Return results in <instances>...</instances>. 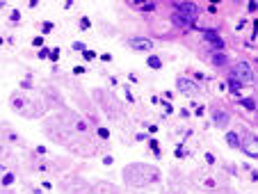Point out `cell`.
Wrapping results in <instances>:
<instances>
[{
  "mask_svg": "<svg viewBox=\"0 0 258 194\" xmlns=\"http://www.w3.org/2000/svg\"><path fill=\"white\" fill-rule=\"evenodd\" d=\"M194 16H187V14H183V11H176L174 14V25L176 27H181V30H192L194 27Z\"/></svg>",
  "mask_w": 258,
  "mask_h": 194,
  "instance_id": "4",
  "label": "cell"
},
{
  "mask_svg": "<svg viewBox=\"0 0 258 194\" xmlns=\"http://www.w3.org/2000/svg\"><path fill=\"white\" fill-rule=\"evenodd\" d=\"M37 153H39V155H46V146H37Z\"/></svg>",
  "mask_w": 258,
  "mask_h": 194,
  "instance_id": "31",
  "label": "cell"
},
{
  "mask_svg": "<svg viewBox=\"0 0 258 194\" xmlns=\"http://www.w3.org/2000/svg\"><path fill=\"white\" fill-rule=\"evenodd\" d=\"M128 48H133L137 53H146L153 48V41L146 39V37H133V39H128Z\"/></svg>",
  "mask_w": 258,
  "mask_h": 194,
  "instance_id": "3",
  "label": "cell"
},
{
  "mask_svg": "<svg viewBox=\"0 0 258 194\" xmlns=\"http://www.w3.org/2000/svg\"><path fill=\"white\" fill-rule=\"evenodd\" d=\"M208 14H217V5H208Z\"/></svg>",
  "mask_w": 258,
  "mask_h": 194,
  "instance_id": "30",
  "label": "cell"
},
{
  "mask_svg": "<svg viewBox=\"0 0 258 194\" xmlns=\"http://www.w3.org/2000/svg\"><path fill=\"white\" fill-rule=\"evenodd\" d=\"M98 137L101 139H110V130L108 128H98Z\"/></svg>",
  "mask_w": 258,
  "mask_h": 194,
  "instance_id": "15",
  "label": "cell"
},
{
  "mask_svg": "<svg viewBox=\"0 0 258 194\" xmlns=\"http://www.w3.org/2000/svg\"><path fill=\"white\" fill-rule=\"evenodd\" d=\"M101 62H112V55H110V53H103V55H101Z\"/></svg>",
  "mask_w": 258,
  "mask_h": 194,
  "instance_id": "25",
  "label": "cell"
},
{
  "mask_svg": "<svg viewBox=\"0 0 258 194\" xmlns=\"http://www.w3.org/2000/svg\"><path fill=\"white\" fill-rule=\"evenodd\" d=\"M92 30V21L87 18V16H82V18H80V32H89Z\"/></svg>",
  "mask_w": 258,
  "mask_h": 194,
  "instance_id": "9",
  "label": "cell"
},
{
  "mask_svg": "<svg viewBox=\"0 0 258 194\" xmlns=\"http://www.w3.org/2000/svg\"><path fill=\"white\" fill-rule=\"evenodd\" d=\"M48 55H50V50H48V48H41V50H39V57H41V60H46Z\"/></svg>",
  "mask_w": 258,
  "mask_h": 194,
  "instance_id": "24",
  "label": "cell"
},
{
  "mask_svg": "<svg viewBox=\"0 0 258 194\" xmlns=\"http://www.w3.org/2000/svg\"><path fill=\"white\" fill-rule=\"evenodd\" d=\"M21 87H23V89H30V87H32V82H30V80H23V82H21Z\"/></svg>",
  "mask_w": 258,
  "mask_h": 194,
  "instance_id": "29",
  "label": "cell"
},
{
  "mask_svg": "<svg viewBox=\"0 0 258 194\" xmlns=\"http://www.w3.org/2000/svg\"><path fill=\"white\" fill-rule=\"evenodd\" d=\"M165 112H167V114L174 112V105H171V103H167V105H165Z\"/></svg>",
  "mask_w": 258,
  "mask_h": 194,
  "instance_id": "28",
  "label": "cell"
},
{
  "mask_svg": "<svg viewBox=\"0 0 258 194\" xmlns=\"http://www.w3.org/2000/svg\"><path fill=\"white\" fill-rule=\"evenodd\" d=\"M233 78L235 80H240V82H253V69H251V64H247V62H240V64H235L233 66Z\"/></svg>",
  "mask_w": 258,
  "mask_h": 194,
  "instance_id": "1",
  "label": "cell"
},
{
  "mask_svg": "<svg viewBox=\"0 0 258 194\" xmlns=\"http://www.w3.org/2000/svg\"><path fill=\"white\" fill-rule=\"evenodd\" d=\"M212 121H215V126H217V128H224V126L228 123V114H226V112H215Z\"/></svg>",
  "mask_w": 258,
  "mask_h": 194,
  "instance_id": "6",
  "label": "cell"
},
{
  "mask_svg": "<svg viewBox=\"0 0 258 194\" xmlns=\"http://www.w3.org/2000/svg\"><path fill=\"white\" fill-rule=\"evenodd\" d=\"M0 183L5 185V187H7V185H11V183H14V174H5V176H2V180H0Z\"/></svg>",
  "mask_w": 258,
  "mask_h": 194,
  "instance_id": "14",
  "label": "cell"
},
{
  "mask_svg": "<svg viewBox=\"0 0 258 194\" xmlns=\"http://www.w3.org/2000/svg\"><path fill=\"white\" fill-rule=\"evenodd\" d=\"M71 48H73V50H76V53H82V50H85V48H87V46H85L82 41H76V44H73Z\"/></svg>",
  "mask_w": 258,
  "mask_h": 194,
  "instance_id": "17",
  "label": "cell"
},
{
  "mask_svg": "<svg viewBox=\"0 0 258 194\" xmlns=\"http://www.w3.org/2000/svg\"><path fill=\"white\" fill-rule=\"evenodd\" d=\"M85 73V66H73V76H82Z\"/></svg>",
  "mask_w": 258,
  "mask_h": 194,
  "instance_id": "23",
  "label": "cell"
},
{
  "mask_svg": "<svg viewBox=\"0 0 258 194\" xmlns=\"http://www.w3.org/2000/svg\"><path fill=\"white\" fill-rule=\"evenodd\" d=\"M2 44H5V39H2V37H0V46H2Z\"/></svg>",
  "mask_w": 258,
  "mask_h": 194,
  "instance_id": "32",
  "label": "cell"
},
{
  "mask_svg": "<svg viewBox=\"0 0 258 194\" xmlns=\"http://www.w3.org/2000/svg\"><path fill=\"white\" fill-rule=\"evenodd\" d=\"M199 85L194 80H187V78H178V92H185V94H196L199 92Z\"/></svg>",
  "mask_w": 258,
  "mask_h": 194,
  "instance_id": "5",
  "label": "cell"
},
{
  "mask_svg": "<svg viewBox=\"0 0 258 194\" xmlns=\"http://www.w3.org/2000/svg\"><path fill=\"white\" fill-rule=\"evenodd\" d=\"M82 57H85V62H92V60H96V53L89 50V48H85V50H82Z\"/></svg>",
  "mask_w": 258,
  "mask_h": 194,
  "instance_id": "12",
  "label": "cell"
},
{
  "mask_svg": "<svg viewBox=\"0 0 258 194\" xmlns=\"http://www.w3.org/2000/svg\"><path fill=\"white\" fill-rule=\"evenodd\" d=\"M192 107H194V114H196V117H203V112H206V110H203V105L199 107L196 103H192Z\"/></svg>",
  "mask_w": 258,
  "mask_h": 194,
  "instance_id": "18",
  "label": "cell"
},
{
  "mask_svg": "<svg viewBox=\"0 0 258 194\" xmlns=\"http://www.w3.org/2000/svg\"><path fill=\"white\" fill-rule=\"evenodd\" d=\"M48 57H50V62H53V64H57V60H60V48H53Z\"/></svg>",
  "mask_w": 258,
  "mask_h": 194,
  "instance_id": "13",
  "label": "cell"
},
{
  "mask_svg": "<svg viewBox=\"0 0 258 194\" xmlns=\"http://www.w3.org/2000/svg\"><path fill=\"white\" fill-rule=\"evenodd\" d=\"M226 142H228V146H231V148H240V146H242V142H240L237 133H228L226 135Z\"/></svg>",
  "mask_w": 258,
  "mask_h": 194,
  "instance_id": "8",
  "label": "cell"
},
{
  "mask_svg": "<svg viewBox=\"0 0 258 194\" xmlns=\"http://www.w3.org/2000/svg\"><path fill=\"white\" fill-rule=\"evenodd\" d=\"M176 158H181V160L185 158V148H183L181 144H178V146H176Z\"/></svg>",
  "mask_w": 258,
  "mask_h": 194,
  "instance_id": "20",
  "label": "cell"
},
{
  "mask_svg": "<svg viewBox=\"0 0 258 194\" xmlns=\"http://www.w3.org/2000/svg\"><path fill=\"white\" fill-rule=\"evenodd\" d=\"M146 66L153 69V71H158V69H162V60L158 55H151V57H146Z\"/></svg>",
  "mask_w": 258,
  "mask_h": 194,
  "instance_id": "7",
  "label": "cell"
},
{
  "mask_svg": "<svg viewBox=\"0 0 258 194\" xmlns=\"http://www.w3.org/2000/svg\"><path fill=\"white\" fill-rule=\"evenodd\" d=\"M201 34H203V39L212 46V50H224V39L219 37L217 27H208V30H203Z\"/></svg>",
  "mask_w": 258,
  "mask_h": 194,
  "instance_id": "2",
  "label": "cell"
},
{
  "mask_svg": "<svg viewBox=\"0 0 258 194\" xmlns=\"http://www.w3.org/2000/svg\"><path fill=\"white\" fill-rule=\"evenodd\" d=\"M240 105L242 107H247V110H256V101H253V98H242V101H240Z\"/></svg>",
  "mask_w": 258,
  "mask_h": 194,
  "instance_id": "10",
  "label": "cell"
},
{
  "mask_svg": "<svg viewBox=\"0 0 258 194\" xmlns=\"http://www.w3.org/2000/svg\"><path fill=\"white\" fill-rule=\"evenodd\" d=\"M247 9H249V11H251V14H253V11L258 9V5H256V2H249V5H247Z\"/></svg>",
  "mask_w": 258,
  "mask_h": 194,
  "instance_id": "27",
  "label": "cell"
},
{
  "mask_svg": "<svg viewBox=\"0 0 258 194\" xmlns=\"http://www.w3.org/2000/svg\"><path fill=\"white\" fill-rule=\"evenodd\" d=\"M53 30H55V23H50V21H44L41 23V32L44 34H50Z\"/></svg>",
  "mask_w": 258,
  "mask_h": 194,
  "instance_id": "11",
  "label": "cell"
},
{
  "mask_svg": "<svg viewBox=\"0 0 258 194\" xmlns=\"http://www.w3.org/2000/svg\"><path fill=\"white\" fill-rule=\"evenodd\" d=\"M155 9V2H144L142 5V11H153Z\"/></svg>",
  "mask_w": 258,
  "mask_h": 194,
  "instance_id": "19",
  "label": "cell"
},
{
  "mask_svg": "<svg viewBox=\"0 0 258 194\" xmlns=\"http://www.w3.org/2000/svg\"><path fill=\"white\" fill-rule=\"evenodd\" d=\"M9 21H21V11H18V9H16V11H11Z\"/></svg>",
  "mask_w": 258,
  "mask_h": 194,
  "instance_id": "22",
  "label": "cell"
},
{
  "mask_svg": "<svg viewBox=\"0 0 258 194\" xmlns=\"http://www.w3.org/2000/svg\"><path fill=\"white\" fill-rule=\"evenodd\" d=\"M212 62H215V64H224L226 57H224V55H212Z\"/></svg>",
  "mask_w": 258,
  "mask_h": 194,
  "instance_id": "21",
  "label": "cell"
},
{
  "mask_svg": "<svg viewBox=\"0 0 258 194\" xmlns=\"http://www.w3.org/2000/svg\"><path fill=\"white\" fill-rule=\"evenodd\" d=\"M206 162H208V164H215V155H212V153H206Z\"/></svg>",
  "mask_w": 258,
  "mask_h": 194,
  "instance_id": "26",
  "label": "cell"
},
{
  "mask_svg": "<svg viewBox=\"0 0 258 194\" xmlns=\"http://www.w3.org/2000/svg\"><path fill=\"white\" fill-rule=\"evenodd\" d=\"M32 46L34 48H44V37H34V39H32Z\"/></svg>",
  "mask_w": 258,
  "mask_h": 194,
  "instance_id": "16",
  "label": "cell"
}]
</instances>
